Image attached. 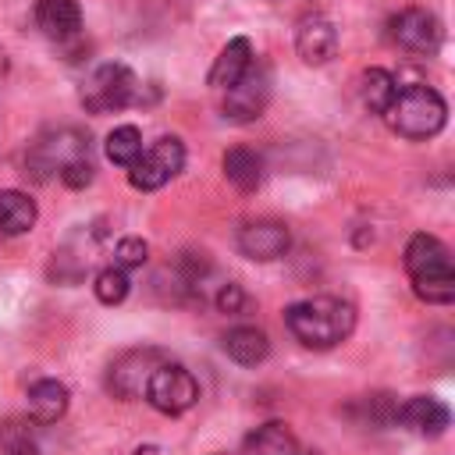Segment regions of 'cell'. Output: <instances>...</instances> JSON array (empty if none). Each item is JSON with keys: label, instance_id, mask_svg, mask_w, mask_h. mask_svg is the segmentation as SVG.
<instances>
[{"label": "cell", "instance_id": "obj_30", "mask_svg": "<svg viewBox=\"0 0 455 455\" xmlns=\"http://www.w3.org/2000/svg\"><path fill=\"white\" fill-rule=\"evenodd\" d=\"M299 455H320V451H299Z\"/></svg>", "mask_w": 455, "mask_h": 455}, {"label": "cell", "instance_id": "obj_1", "mask_svg": "<svg viewBox=\"0 0 455 455\" xmlns=\"http://www.w3.org/2000/svg\"><path fill=\"white\" fill-rule=\"evenodd\" d=\"M284 323L295 334V341H302L306 348H334L338 341L352 334L355 309L334 295H316V299H302L288 306Z\"/></svg>", "mask_w": 455, "mask_h": 455}, {"label": "cell", "instance_id": "obj_25", "mask_svg": "<svg viewBox=\"0 0 455 455\" xmlns=\"http://www.w3.org/2000/svg\"><path fill=\"white\" fill-rule=\"evenodd\" d=\"M146 256H149V245H146L142 238L128 235V238H121V242H117V249H114V267L132 270V267H142V263H146Z\"/></svg>", "mask_w": 455, "mask_h": 455}, {"label": "cell", "instance_id": "obj_13", "mask_svg": "<svg viewBox=\"0 0 455 455\" xmlns=\"http://www.w3.org/2000/svg\"><path fill=\"white\" fill-rule=\"evenodd\" d=\"M398 419L405 423V427H412L416 434H427V437H437V434H444V427H448V405L441 402V398H430V395H412L409 402H402L398 405Z\"/></svg>", "mask_w": 455, "mask_h": 455}, {"label": "cell", "instance_id": "obj_9", "mask_svg": "<svg viewBox=\"0 0 455 455\" xmlns=\"http://www.w3.org/2000/svg\"><path fill=\"white\" fill-rule=\"evenodd\" d=\"M78 156H89V139L75 128H60L57 135H46V139L32 142L28 167L36 171V178H46V174H60V167L78 160Z\"/></svg>", "mask_w": 455, "mask_h": 455}, {"label": "cell", "instance_id": "obj_20", "mask_svg": "<svg viewBox=\"0 0 455 455\" xmlns=\"http://www.w3.org/2000/svg\"><path fill=\"white\" fill-rule=\"evenodd\" d=\"M36 217H39V210H36V203L25 192H18V188H4L0 192V231L4 235H25V231H32Z\"/></svg>", "mask_w": 455, "mask_h": 455}, {"label": "cell", "instance_id": "obj_23", "mask_svg": "<svg viewBox=\"0 0 455 455\" xmlns=\"http://www.w3.org/2000/svg\"><path fill=\"white\" fill-rule=\"evenodd\" d=\"M142 153V132L135 124H121L107 135V160L117 167H132Z\"/></svg>", "mask_w": 455, "mask_h": 455}, {"label": "cell", "instance_id": "obj_10", "mask_svg": "<svg viewBox=\"0 0 455 455\" xmlns=\"http://www.w3.org/2000/svg\"><path fill=\"white\" fill-rule=\"evenodd\" d=\"M391 39L409 53H437L441 50V21L423 7H405L391 18Z\"/></svg>", "mask_w": 455, "mask_h": 455}, {"label": "cell", "instance_id": "obj_21", "mask_svg": "<svg viewBox=\"0 0 455 455\" xmlns=\"http://www.w3.org/2000/svg\"><path fill=\"white\" fill-rule=\"evenodd\" d=\"M395 92H398V78L391 71H384V68H366L363 71V78H359V100H363V107L370 114H384L387 103L395 100Z\"/></svg>", "mask_w": 455, "mask_h": 455}, {"label": "cell", "instance_id": "obj_22", "mask_svg": "<svg viewBox=\"0 0 455 455\" xmlns=\"http://www.w3.org/2000/svg\"><path fill=\"white\" fill-rule=\"evenodd\" d=\"M0 455H43L28 419H4L0 423Z\"/></svg>", "mask_w": 455, "mask_h": 455}, {"label": "cell", "instance_id": "obj_14", "mask_svg": "<svg viewBox=\"0 0 455 455\" xmlns=\"http://www.w3.org/2000/svg\"><path fill=\"white\" fill-rule=\"evenodd\" d=\"M36 25L50 39H71L82 28V11L78 0H39L36 4Z\"/></svg>", "mask_w": 455, "mask_h": 455}, {"label": "cell", "instance_id": "obj_12", "mask_svg": "<svg viewBox=\"0 0 455 455\" xmlns=\"http://www.w3.org/2000/svg\"><path fill=\"white\" fill-rule=\"evenodd\" d=\"M334 46H338V32L323 14H309V18L299 21L295 50H299V57L306 64H327L334 57Z\"/></svg>", "mask_w": 455, "mask_h": 455}, {"label": "cell", "instance_id": "obj_8", "mask_svg": "<svg viewBox=\"0 0 455 455\" xmlns=\"http://www.w3.org/2000/svg\"><path fill=\"white\" fill-rule=\"evenodd\" d=\"M160 363H167L160 348H128V352H121V355L110 363V370H107V387H110L117 398H124V402L142 398V395H146V384H149V377H153V370H156Z\"/></svg>", "mask_w": 455, "mask_h": 455}, {"label": "cell", "instance_id": "obj_5", "mask_svg": "<svg viewBox=\"0 0 455 455\" xmlns=\"http://www.w3.org/2000/svg\"><path fill=\"white\" fill-rule=\"evenodd\" d=\"M181 167H185V146H181V139L178 135H164L149 149L139 153V160L128 167V181L139 192H153V188L167 185Z\"/></svg>", "mask_w": 455, "mask_h": 455}, {"label": "cell", "instance_id": "obj_27", "mask_svg": "<svg viewBox=\"0 0 455 455\" xmlns=\"http://www.w3.org/2000/svg\"><path fill=\"white\" fill-rule=\"evenodd\" d=\"M217 306H220V313H238V309L245 306V291H242V284H235V281L220 284V291H217Z\"/></svg>", "mask_w": 455, "mask_h": 455}, {"label": "cell", "instance_id": "obj_26", "mask_svg": "<svg viewBox=\"0 0 455 455\" xmlns=\"http://www.w3.org/2000/svg\"><path fill=\"white\" fill-rule=\"evenodd\" d=\"M92 174H96V167H92V160L89 156H78V160H71V164H64L60 167V181L68 185V188H85L89 181H92Z\"/></svg>", "mask_w": 455, "mask_h": 455}, {"label": "cell", "instance_id": "obj_2", "mask_svg": "<svg viewBox=\"0 0 455 455\" xmlns=\"http://www.w3.org/2000/svg\"><path fill=\"white\" fill-rule=\"evenodd\" d=\"M387 121V128L402 139H430L444 128L448 121V107L441 100L437 89H430L427 82H412V85H398L395 100L387 103V110L380 114Z\"/></svg>", "mask_w": 455, "mask_h": 455}, {"label": "cell", "instance_id": "obj_7", "mask_svg": "<svg viewBox=\"0 0 455 455\" xmlns=\"http://www.w3.org/2000/svg\"><path fill=\"white\" fill-rule=\"evenodd\" d=\"M267 103H270V68L259 64V60H252L249 71H245L231 89H224L220 110H224L228 121L249 124V121H256V117L267 110Z\"/></svg>", "mask_w": 455, "mask_h": 455}, {"label": "cell", "instance_id": "obj_16", "mask_svg": "<svg viewBox=\"0 0 455 455\" xmlns=\"http://www.w3.org/2000/svg\"><path fill=\"white\" fill-rule=\"evenodd\" d=\"M249 64H252V43H249L245 36H238V39H231V43L217 53V60H213V68H210V85H213V89H231V85L249 71Z\"/></svg>", "mask_w": 455, "mask_h": 455}, {"label": "cell", "instance_id": "obj_28", "mask_svg": "<svg viewBox=\"0 0 455 455\" xmlns=\"http://www.w3.org/2000/svg\"><path fill=\"white\" fill-rule=\"evenodd\" d=\"M135 455H164V448H139Z\"/></svg>", "mask_w": 455, "mask_h": 455}, {"label": "cell", "instance_id": "obj_24", "mask_svg": "<svg viewBox=\"0 0 455 455\" xmlns=\"http://www.w3.org/2000/svg\"><path fill=\"white\" fill-rule=\"evenodd\" d=\"M128 270H121V267H103L100 274H96V281H92V291H96V299L103 302V306H117V302H124V295H128Z\"/></svg>", "mask_w": 455, "mask_h": 455}, {"label": "cell", "instance_id": "obj_15", "mask_svg": "<svg viewBox=\"0 0 455 455\" xmlns=\"http://www.w3.org/2000/svg\"><path fill=\"white\" fill-rule=\"evenodd\" d=\"M68 412V387L53 377H43L28 387V419L32 423H57Z\"/></svg>", "mask_w": 455, "mask_h": 455}, {"label": "cell", "instance_id": "obj_19", "mask_svg": "<svg viewBox=\"0 0 455 455\" xmlns=\"http://www.w3.org/2000/svg\"><path fill=\"white\" fill-rule=\"evenodd\" d=\"M224 178H228L235 188H242V192L259 188V181H263V160H259V153L249 149V146L228 149V153H224Z\"/></svg>", "mask_w": 455, "mask_h": 455}, {"label": "cell", "instance_id": "obj_11", "mask_svg": "<svg viewBox=\"0 0 455 455\" xmlns=\"http://www.w3.org/2000/svg\"><path fill=\"white\" fill-rule=\"evenodd\" d=\"M288 245H291V235H288V228H284L281 220H249V224L238 231V249H242V256L259 259V263L284 256Z\"/></svg>", "mask_w": 455, "mask_h": 455}, {"label": "cell", "instance_id": "obj_4", "mask_svg": "<svg viewBox=\"0 0 455 455\" xmlns=\"http://www.w3.org/2000/svg\"><path fill=\"white\" fill-rule=\"evenodd\" d=\"M135 89H139V78L124 64H100L82 85V107L89 114L124 110L135 100Z\"/></svg>", "mask_w": 455, "mask_h": 455}, {"label": "cell", "instance_id": "obj_3", "mask_svg": "<svg viewBox=\"0 0 455 455\" xmlns=\"http://www.w3.org/2000/svg\"><path fill=\"white\" fill-rule=\"evenodd\" d=\"M405 270L423 302L444 306L455 299V270L448 249L434 235H412L405 245Z\"/></svg>", "mask_w": 455, "mask_h": 455}, {"label": "cell", "instance_id": "obj_6", "mask_svg": "<svg viewBox=\"0 0 455 455\" xmlns=\"http://www.w3.org/2000/svg\"><path fill=\"white\" fill-rule=\"evenodd\" d=\"M196 398H199V384L178 363H160L146 384V402L164 416H181L185 409L196 405Z\"/></svg>", "mask_w": 455, "mask_h": 455}, {"label": "cell", "instance_id": "obj_17", "mask_svg": "<svg viewBox=\"0 0 455 455\" xmlns=\"http://www.w3.org/2000/svg\"><path fill=\"white\" fill-rule=\"evenodd\" d=\"M224 352H228V359H235L238 366H256V363L267 359L270 341H267V334H263L259 327H231V331L224 334Z\"/></svg>", "mask_w": 455, "mask_h": 455}, {"label": "cell", "instance_id": "obj_18", "mask_svg": "<svg viewBox=\"0 0 455 455\" xmlns=\"http://www.w3.org/2000/svg\"><path fill=\"white\" fill-rule=\"evenodd\" d=\"M242 455H299V441L284 423H263L245 437Z\"/></svg>", "mask_w": 455, "mask_h": 455}, {"label": "cell", "instance_id": "obj_29", "mask_svg": "<svg viewBox=\"0 0 455 455\" xmlns=\"http://www.w3.org/2000/svg\"><path fill=\"white\" fill-rule=\"evenodd\" d=\"M4 71H7V53L0 50V75H4Z\"/></svg>", "mask_w": 455, "mask_h": 455}]
</instances>
